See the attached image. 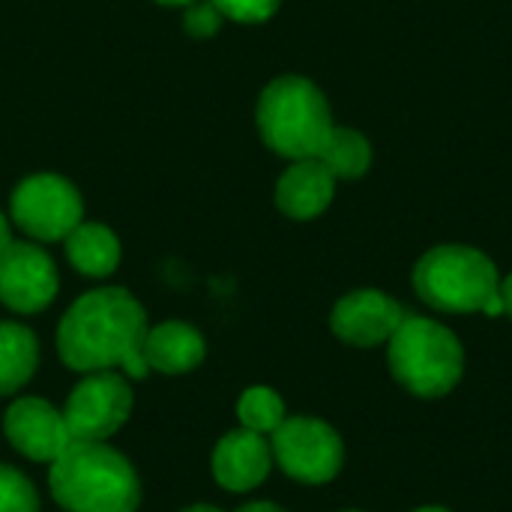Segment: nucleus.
I'll use <instances>...</instances> for the list:
<instances>
[{
	"mask_svg": "<svg viewBox=\"0 0 512 512\" xmlns=\"http://www.w3.org/2000/svg\"><path fill=\"white\" fill-rule=\"evenodd\" d=\"M336 192V177L321 159H297L276 183V207L297 222L321 216Z\"/></svg>",
	"mask_w": 512,
	"mask_h": 512,
	"instance_id": "13",
	"label": "nucleus"
},
{
	"mask_svg": "<svg viewBox=\"0 0 512 512\" xmlns=\"http://www.w3.org/2000/svg\"><path fill=\"white\" fill-rule=\"evenodd\" d=\"M222 18L240 21V24H261L267 18H273L282 6V0H210Z\"/></svg>",
	"mask_w": 512,
	"mask_h": 512,
	"instance_id": "20",
	"label": "nucleus"
},
{
	"mask_svg": "<svg viewBox=\"0 0 512 512\" xmlns=\"http://www.w3.org/2000/svg\"><path fill=\"white\" fill-rule=\"evenodd\" d=\"M336 180H357L372 165V144L357 129L333 126L318 156Z\"/></svg>",
	"mask_w": 512,
	"mask_h": 512,
	"instance_id": "17",
	"label": "nucleus"
},
{
	"mask_svg": "<svg viewBox=\"0 0 512 512\" xmlns=\"http://www.w3.org/2000/svg\"><path fill=\"white\" fill-rule=\"evenodd\" d=\"M0 512H39L33 483L12 465H0Z\"/></svg>",
	"mask_w": 512,
	"mask_h": 512,
	"instance_id": "19",
	"label": "nucleus"
},
{
	"mask_svg": "<svg viewBox=\"0 0 512 512\" xmlns=\"http://www.w3.org/2000/svg\"><path fill=\"white\" fill-rule=\"evenodd\" d=\"M393 378L420 399H441L456 390L465 372L459 336L432 318H405L387 342Z\"/></svg>",
	"mask_w": 512,
	"mask_h": 512,
	"instance_id": "5",
	"label": "nucleus"
},
{
	"mask_svg": "<svg viewBox=\"0 0 512 512\" xmlns=\"http://www.w3.org/2000/svg\"><path fill=\"white\" fill-rule=\"evenodd\" d=\"M237 417L243 429L258 435H273L285 423V402L270 387H249L237 402Z\"/></svg>",
	"mask_w": 512,
	"mask_h": 512,
	"instance_id": "18",
	"label": "nucleus"
},
{
	"mask_svg": "<svg viewBox=\"0 0 512 512\" xmlns=\"http://www.w3.org/2000/svg\"><path fill=\"white\" fill-rule=\"evenodd\" d=\"M9 246H12V228H9L6 216L0 213V252H6Z\"/></svg>",
	"mask_w": 512,
	"mask_h": 512,
	"instance_id": "24",
	"label": "nucleus"
},
{
	"mask_svg": "<svg viewBox=\"0 0 512 512\" xmlns=\"http://www.w3.org/2000/svg\"><path fill=\"white\" fill-rule=\"evenodd\" d=\"M345 512H363V510H345Z\"/></svg>",
	"mask_w": 512,
	"mask_h": 512,
	"instance_id": "28",
	"label": "nucleus"
},
{
	"mask_svg": "<svg viewBox=\"0 0 512 512\" xmlns=\"http://www.w3.org/2000/svg\"><path fill=\"white\" fill-rule=\"evenodd\" d=\"M183 24H186V33H189V36H201V39H204V36H213V33L219 30L222 12H219L210 0H195V3L186 6Z\"/></svg>",
	"mask_w": 512,
	"mask_h": 512,
	"instance_id": "21",
	"label": "nucleus"
},
{
	"mask_svg": "<svg viewBox=\"0 0 512 512\" xmlns=\"http://www.w3.org/2000/svg\"><path fill=\"white\" fill-rule=\"evenodd\" d=\"M156 3H162V6H189L195 0H156Z\"/></svg>",
	"mask_w": 512,
	"mask_h": 512,
	"instance_id": "26",
	"label": "nucleus"
},
{
	"mask_svg": "<svg viewBox=\"0 0 512 512\" xmlns=\"http://www.w3.org/2000/svg\"><path fill=\"white\" fill-rule=\"evenodd\" d=\"M273 462L297 483L324 486L336 480L345 465V444L339 432L318 417H285L270 435Z\"/></svg>",
	"mask_w": 512,
	"mask_h": 512,
	"instance_id": "7",
	"label": "nucleus"
},
{
	"mask_svg": "<svg viewBox=\"0 0 512 512\" xmlns=\"http://www.w3.org/2000/svg\"><path fill=\"white\" fill-rule=\"evenodd\" d=\"M39 342L33 330L15 321H0V396H15L36 375Z\"/></svg>",
	"mask_w": 512,
	"mask_h": 512,
	"instance_id": "16",
	"label": "nucleus"
},
{
	"mask_svg": "<svg viewBox=\"0 0 512 512\" xmlns=\"http://www.w3.org/2000/svg\"><path fill=\"white\" fill-rule=\"evenodd\" d=\"M210 468H213V480L225 492H252L270 477L273 468L270 441L252 429H234L216 444Z\"/></svg>",
	"mask_w": 512,
	"mask_h": 512,
	"instance_id": "12",
	"label": "nucleus"
},
{
	"mask_svg": "<svg viewBox=\"0 0 512 512\" xmlns=\"http://www.w3.org/2000/svg\"><path fill=\"white\" fill-rule=\"evenodd\" d=\"M54 501L66 512H138L141 480L132 462L105 441H72L48 471Z\"/></svg>",
	"mask_w": 512,
	"mask_h": 512,
	"instance_id": "2",
	"label": "nucleus"
},
{
	"mask_svg": "<svg viewBox=\"0 0 512 512\" xmlns=\"http://www.w3.org/2000/svg\"><path fill=\"white\" fill-rule=\"evenodd\" d=\"M66 258L69 264L81 273V276H90V279H105L111 276L117 267H120V240L117 234L102 225V222H81L66 240Z\"/></svg>",
	"mask_w": 512,
	"mask_h": 512,
	"instance_id": "15",
	"label": "nucleus"
},
{
	"mask_svg": "<svg viewBox=\"0 0 512 512\" xmlns=\"http://www.w3.org/2000/svg\"><path fill=\"white\" fill-rule=\"evenodd\" d=\"M129 414L132 390L120 372L84 375L63 405V420L72 441H108L126 426Z\"/></svg>",
	"mask_w": 512,
	"mask_h": 512,
	"instance_id": "8",
	"label": "nucleus"
},
{
	"mask_svg": "<svg viewBox=\"0 0 512 512\" xmlns=\"http://www.w3.org/2000/svg\"><path fill=\"white\" fill-rule=\"evenodd\" d=\"M183 512H222L219 507H210V504H195V507H186Z\"/></svg>",
	"mask_w": 512,
	"mask_h": 512,
	"instance_id": "25",
	"label": "nucleus"
},
{
	"mask_svg": "<svg viewBox=\"0 0 512 512\" xmlns=\"http://www.w3.org/2000/svg\"><path fill=\"white\" fill-rule=\"evenodd\" d=\"M414 512H450L447 507H420V510H414Z\"/></svg>",
	"mask_w": 512,
	"mask_h": 512,
	"instance_id": "27",
	"label": "nucleus"
},
{
	"mask_svg": "<svg viewBox=\"0 0 512 512\" xmlns=\"http://www.w3.org/2000/svg\"><path fill=\"white\" fill-rule=\"evenodd\" d=\"M237 512H285L279 504H270V501H252V504H243Z\"/></svg>",
	"mask_w": 512,
	"mask_h": 512,
	"instance_id": "22",
	"label": "nucleus"
},
{
	"mask_svg": "<svg viewBox=\"0 0 512 512\" xmlns=\"http://www.w3.org/2000/svg\"><path fill=\"white\" fill-rule=\"evenodd\" d=\"M417 297L450 315H504L501 276L495 261L474 246H435L414 267Z\"/></svg>",
	"mask_w": 512,
	"mask_h": 512,
	"instance_id": "3",
	"label": "nucleus"
},
{
	"mask_svg": "<svg viewBox=\"0 0 512 512\" xmlns=\"http://www.w3.org/2000/svg\"><path fill=\"white\" fill-rule=\"evenodd\" d=\"M147 312L126 288H96L81 294L57 327V354L72 372H117L144 378Z\"/></svg>",
	"mask_w": 512,
	"mask_h": 512,
	"instance_id": "1",
	"label": "nucleus"
},
{
	"mask_svg": "<svg viewBox=\"0 0 512 512\" xmlns=\"http://www.w3.org/2000/svg\"><path fill=\"white\" fill-rule=\"evenodd\" d=\"M3 432H6V441L21 456H27L30 462H45V465H51L72 444L63 411H57L54 405L36 396H21L6 408Z\"/></svg>",
	"mask_w": 512,
	"mask_h": 512,
	"instance_id": "11",
	"label": "nucleus"
},
{
	"mask_svg": "<svg viewBox=\"0 0 512 512\" xmlns=\"http://www.w3.org/2000/svg\"><path fill=\"white\" fill-rule=\"evenodd\" d=\"M60 276L51 255L36 243H18L0 252V303L18 315H36L57 297Z\"/></svg>",
	"mask_w": 512,
	"mask_h": 512,
	"instance_id": "9",
	"label": "nucleus"
},
{
	"mask_svg": "<svg viewBox=\"0 0 512 512\" xmlns=\"http://www.w3.org/2000/svg\"><path fill=\"white\" fill-rule=\"evenodd\" d=\"M255 117L264 144L294 162L318 156L333 129L327 96L303 75H282L270 81L258 99Z\"/></svg>",
	"mask_w": 512,
	"mask_h": 512,
	"instance_id": "4",
	"label": "nucleus"
},
{
	"mask_svg": "<svg viewBox=\"0 0 512 512\" xmlns=\"http://www.w3.org/2000/svg\"><path fill=\"white\" fill-rule=\"evenodd\" d=\"M9 213L27 237L39 243H57L84 222V201L66 177L42 171L15 186Z\"/></svg>",
	"mask_w": 512,
	"mask_h": 512,
	"instance_id": "6",
	"label": "nucleus"
},
{
	"mask_svg": "<svg viewBox=\"0 0 512 512\" xmlns=\"http://www.w3.org/2000/svg\"><path fill=\"white\" fill-rule=\"evenodd\" d=\"M501 300H504V315L512 318V273L501 282Z\"/></svg>",
	"mask_w": 512,
	"mask_h": 512,
	"instance_id": "23",
	"label": "nucleus"
},
{
	"mask_svg": "<svg viewBox=\"0 0 512 512\" xmlns=\"http://www.w3.org/2000/svg\"><path fill=\"white\" fill-rule=\"evenodd\" d=\"M207 342L204 336L186 321H165L147 330L144 357L147 366L162 375H186L204 363Z\"/></svg>",
	"mask_w": 512,
	"mask_h": 512,
	"instance_id": "14",
	"label": "nucleus"
},
{
	"mask_svg": "<svg viewBox=\"0 0 512 512\" xmlns=\"http://www.w3.org/2000/svg\"><path fill=\"white\" fill-rule=\"evenodd\" d=\"M405 309L402 303H396L390 294L375 291V288H360L345 294L330 315V327L333 333L354 345V348H375L390 342V336L399 330V324L405 321Z\"/></svg>",
	"mask_w": 512,
	"mask_h": 512,
	"instance_id": "10",
	"label": "nucleus"
}]
</instances>
